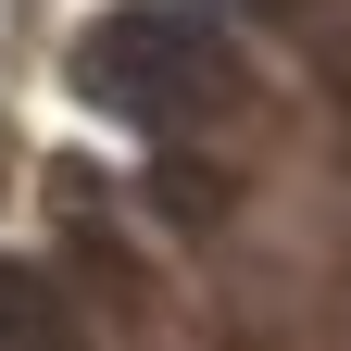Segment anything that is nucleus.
<instances>
[{"label": "nucleus", "instance_id": "f03ea898", "mask_svg": "<svg viewBox=\"0 0 351 351\" xmlns=\"http://www.w3.org/2000/svg\"><path fill=\"white\" fill-rule=\"evenodd\" d=\"M0 351H75V301L38 263H0Z\"/></svg>", "mask_w": 351, "mask_h": 351}, {"label": "nucleus", "instance_id": "7ed1b4c3", "mask_svg": "<svg viewBox=\"0 0 351 351\" xmlns=\"http://www.w3.org/2000/svg\"><path fill=\"white\" fill-rule=\"evenodd\" d=\"M226 13H314V0H226Z\"/></svg>", "mask_w": 351, "mask_h": 351}, {"label": "nucleus", "instance_id": "f257e3e1", "mask_svg": "<svg viewBox=\"0 0 351 351\" xmlns=\"http://www.w3.org/2000/svg\"><path fill=\"white\" fill-rule=\"evenodd\" d=\"M75 101H101L113 125L176 138V125H201V113L239 101V51H226V25H213L201 0H113V13H88V38H75Z\"/></svg>", "mask_w": 351, "mask_h": 351}]
</instances>
